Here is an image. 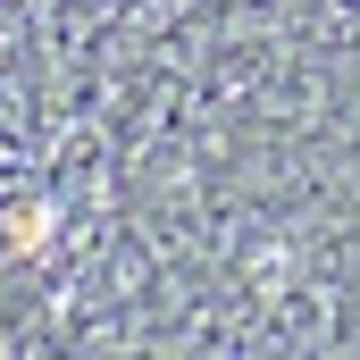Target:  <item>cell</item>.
Returning <instances> with one entry per match:
<instances>
[{
    "label": "cell",
    "mask_w": 360,
    "mask_h": 360,
    "mask_svg": "<svg viewBox=\"0 0 360 360\" xmlns=\"http://www.w3.org/2000/svg\"><path fill=\"white\" fill-rule=\"evenodd\" d=\"M0 360H360V0H0Z\"/></svg>",
    "instance_id": "1"
}]
</instances>
